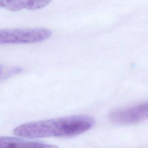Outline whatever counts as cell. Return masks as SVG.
<instances>
[{"label":"cell","mask_w":148,"mask_h":148,"mask_svg":"<svg viewBox=\"0 0 148 148\" xmlns=\"http://www.w3.org/2000/svg\"><path fill=\"white\" fill-rule=\"evenodd\" d=\"M1 4H0V8H1Z\"/></svg>","instance_id":"obj_6"},{"label":"cell","mask_w":148,"mask_h":148,"mask_svg":"<svg viewBox=\"0 0 148 148\" xmlns=\"http://www.w3.org/2000/svg\"><path fill=\"white\" fill-rule=\"evenodd\" d=\"M114 123L121 125L136 124L148 119V102L113 111L109 115Z\"/></svg>","instance_id":"obj_3"},{"label":"cell","mask_w":148,"mask_h":148,"mask_svg":"<svg viewBox=\"0 0 148 148\" xmlns=\"http://www.w3.org/2000/svg\"><path fill=\"white\" fill-rule=\"evenodd\" d=\"M95 123L90 116L73 115L24 123L14 128L13 132L26 139L72 137L90 130Z\"/></svg>","instance_id":"obj_1"},{"label":"cell","mask_w":148,"mask_h":148,"mask_svg":"<svg viewBox=\"0 0 148 148\" xmlns=\"http://www.w3.org/2000/svg\"><path fill=\"white\" fill-rule=\"evenodd\" d=\"M51 34L45 28L0 29V45L38 43L49 39Z\"/></svg>","instance_id":"obj_2"},{"label":"cell","mask_w":148,"mask_h":148,"mask_svg":"<svg viewBox=\"0 0 148 148\" xmlns=\"http://www.w3.org/2000/svg\"><path fill=\"white\" fill-rule=\"evenodd\" d=\"M52 0H0L1 7L12 11L17 12L23 9L37 10L48 5Z\"/></svg>","instance_id":"obj_4"},{"label":"cell","mask_w":148,"mask_h":148,"mask_svg":"<svg viewBox=\"0 0 148 148\" xmlns=\"http://www.w3.org/2000/svg\"><path fill=\"white\" fill-rule=\"evenodd\" d=\"M11 136H0V148H52L56 146Z\"/></svg>","instance_id":"obj_5"}]
</instances>
